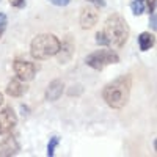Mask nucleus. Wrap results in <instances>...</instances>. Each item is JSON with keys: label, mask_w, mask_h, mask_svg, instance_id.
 <instances>
[{"label": "nucleus", "mask_w": 157, "mask_h": 157, "mask_svg": "<svg viewBox=\"0 0 157 157\" xmlns=\"http://www.w3.org/2000/svg\"><path fill=\"white\" fill-rule=\"evenodd\" d=\"M13 69H14V74L19 80L22 82H30L35 78L36 75V71H38V66L35 63H30V61H22V60H17L13 63Z\"/></svg>", "instance_id": "obj_5"}, {"label": "nucleus", "mask_w": 157, "mask_h": 157, "mask_svg": "<svg viewBox=\"0 0 157 157\" xmlns=\"http://www.w3.org/2000/svg\"><path fill=\"white\" fill-rule=\"evenodd\" d=\"M16 124H17V116L14 110L10 107L0 110V135L10 134L16 127Z\"/></svg>", "instance_id": "obj_6"}, {"label": "nucleus", "mask_w": 157, "mask_h": 157, "mask_svg": "<svg viewBox=\"0 0 157 157\" xmlns=\"http://www.w3.org/2000/svg\"><path fill=\"white\" fill-rule=\"evenodd\" d=\"M10 5L14 8H24L25 6V0H10Z\"/></svg>", "instance_id": "obj_18"}, {"label": "nucleus", "mask_w": 157, "mask_h": 157, "mask_svg": "<svg viewBox=\"0 0 157 157\" xmlns=\"http://www.w3.org/2000/svg\"><path fill=\"white\" fill-rule=\"evenodd\" d=\"M60 49V39L55 35L43 33L36 35L30 44V54L35 60H47L55 57Z\"/></svg>", "instance_id": "obj_3"}, {"label": "nucleus", "mask_w": 157, "mask_h": 157, "mask_svg": "<svg viewBox=\"0 0 157 157\" xmlns=\"http://www.w3.org/2000/svg\"><path fill=\"white\" fill-rule=\"evenodd\" d=\"M49 2L55 6H66V5H69L71 0H49Z\"/></svg>", "instance_id": "obj_17"}, {"label": "nucleus", "mask_w": 157, "mask_h": 157, "mask_svg": "<svg viewBox=\"0 0 157 157\" xmlns=\"http://www.w3.org/2000/svg\"><path fill=\"white\" fill-rule=\"evenodd\" d=\"M155 11L154 13H151V17H149V24H151V27H152V30H155L157 29V25H155Z\"/></svg>", "instance_id": "obj_19"}, {"label": "nucleus", "mask_w": 157, "mask_h": 157, "mask_svg": "<svg viewBox=\"0 0 157 157\" xmlns=\"http://www.w3.org/2000/svg\"><path fill=\"white\" fill-rule=\"evenodd\" d=\"M72 54H74V43H72L71 36H68L63 43H60V49H58V52H57L58 63H61V64L68 63V61L71 60Z\"/></svg>", "instance_id": "obj_9"}, {"label": "nucleus", "mask_w": 157, "mask_h": 157, "mask_svg": "<svg viewBox=\"0 0 157 157\" xmlns=\"http://www.w3.org/2000/svg\"><path fill=\"white\" fill-rule=\"evenodd\" d=\"M152 46H154V35L145 32V33H141V35L138 36V47H140L141 52L149 50Z\"/></svg>", "instance_id": "obj_12"}, {"label": "nucleus", "mask_w": 157, "mask_h": 157, "mask_svg": "<svg viewBox=\"0 0 157 157\" xmlns=\"http://www.w3.org/2000/svg\"><path fill=\"white\" fill-rule=\"evenodd\" d=\"M25 91H27V85L19 78H13L6 86V94L11 98H21Z\"/></svg>", "instance_id": "obj_11"}, {"label": "nucleus", "mask_w": 157, "mask_h": 157, "mask_svg": "<svg viewBox=\"0 0 157 157\" xmlns=\"http://www.w3.org/2000/svg\"><path fill=\"white\" fill-rule=\"evenodd\" d=\"M58 143H60V138L58 137H52L50 141H49V145H47V155L52 157L55 154V148L58 146Z\"/></svg>", "instance_id": "obj_14"}, {"label": "nucleus", "mask_w": 157, "mask_h": 157, "mask_svg": "<svg viewBox=\"0 0 157 157\" xmlns=\"http://www.w3.org/2000/svg\"><path fill=\"white\" fill-rule=\"evenodd\" d=\"M88 3H96L98 6H105V2L104 0H86Z\"/></svg>", "instance_id": "obj_20"}, {"label": "nucleus", "mask_w": 157, "mask_h": 157, "mask_svg": "<svg viewBox=\"0 0 157 157\" xmlns=\"http://www.w3.org/2000/svg\"><path fill=\"white\" fill-rule=\"evenodd\" d=\"M120 61V57H118L116 52L110 50V49H101L96 52H91L90 55H86L85 63L90 68H93L96 71H102L109 64H116Z\"/></svg>", "instance_id": "obj_4"}, {"label": "nucleus", "mask_w": 157, "mask_h": 157, "mask_svg": "<svg viewBox=\"0 0 157 157\" xmlns=\"http://www.w3.org/2000/svg\"><path fill=\"white\" fill-rule=\"evenodd\" d=\"M21 151V145L14 137H6L0 141V157L16 155Z\"/></svg>", "instance_id": "obj_8"}, {"label": "nucleus", "mask_w": 157, "mask_h": 157, "mask_svg": "<svg viewBox=\"0 0 157 157\" xmlns=\"http://www.w3.org/2000/svg\"><path fill=\"white\" fill-rule=\"evenodd\" d=\"M98 19H99V13H98V8L96 6H85L80 13V27L83 30H88V29H93L94 25L98 24Z\"/></svg>", "instance_id": "obj_7"}, {"label": "nucleus", "mask_w": 157, "mask_h": 157, "mask_svg": "<svg viewBox=\"0 0 157 157\" xmlns=\"http://www.w3.org/2000/svg\"><path fill=\"white\" fill-rule=\"evenodd\" d=\"M130 86H132V80L130 75H120L118 78L107 83L102 90V99L110 109H123L129 102L130 98Z\"/></svg>", "instance_id": "obj_1"}, {"label": "nucleus", "mask_w": 157, "mask_h": 157, "mask_svg": "<svg viewBox=\"0 0 157 157\" xmlns=\"http://www.w3.org/2000/svg\"><path fill=\"white\" fill-rule=\"evenodd\" d=\"M96 43H98L99 46H104V47H105V46H109V41H107V38H105V35L102 33V30L96 33Z\"/></svg>", "instance_id": "obj_16"}, {"label": "nucleus", "mask_w": 157, "mask_h": 157, "mask_svg": "<svg viewBox=\"0 0 157 157\" xmlns=\"http://www.w3.org/2000/svg\"><path fill=\"white\" fill-rule=\"evenodd\" d=\"M140 2H143V0H140Z\"/></svg>", "instance_id": "obj_22"}, {"label": "nucleus", "mask_w": 157, "mask_h": 157, "mask_svg": "<svg viewBox=\"0 0 157 157\" xmlns=\"http://www.w3.org/2000/svg\"><path fill=\"white\" fill-rule=\"evenodd\" d=\"M64 91V83L60 80V78H55L52 80L46 90V101L49 102H54V101H58Z\"/></svg>", "instance_id": "obj_10"}, {"label": "nucleus", "mask_w": 157, "mask_h": 157, "mask_svg": "<svg viewBox=\"0 0 157 157\" xmlns=\"http://www.w3.org/2000/svg\"><path fill=\"white\" fill-rule=\"evenodd\" d=\"M2 105H3V94L0 93V107H2Z\"/></svg>", "instance_id": "obj_21"}, {"label": "nucleus", "mask_w": 157, "mask_h": 157, "mask_svg": "<svg viewBox=\"0 0 157 157\" xmlns=\"http://www.w3.org/2000/svg\"><path fill=\"white\" fill-rule=\"evenodd\" d=\"M6 25H8V17L5 13H0V36L3 35V32L6 30Z\"/></svg>", "instance_id": "obj_15"}, {"label": "nucleus", "mask_w": 157, "mask_h": 157, "mask_svg": "<svg viewBox=\"0 0 157 157\" xmlns=\"http://www.w3.org/2000/svg\"><path fill=\"white\" fill-rule=\"evenodd\" d=\"M0 2H2V0H0Z\"/></svg>", "instance_id": "obj_23"}, {"label": "nucleus", "mask_w": 157, "mask_h": 157, "mask_svg": "<svg viewBox=\"0 0 157 157\" xmlns=\"http://www.w3.org/2000/svg\"><path fill=\"white\" fill-rule=\"evenodd\" d=\"M102 33L105 35L109 46H112L115 49H120L127 43L130 30H129V25H127V22L123 16L112 14V16L107 17L105 24H104Z\"/></svg>", "instance_id": "obj_2"}, {"label": "nucleus", "mask_w": 157, "mask_h": 157, "mask_svg": "<svg viewBox=\"0 0 157 157\" xmlns=\"http://www.w3.org/2000/svg\"><path fill=\"white\" fill-rule=\"evenodd\" d=\"M130 10H132V13L135 16H140V14H143V11H145V5H143V2H140V0H134V2L130 3Z\"/></svg>", "instance_id": "obj_13"}]
</instances>
